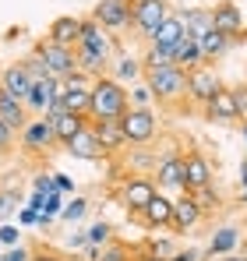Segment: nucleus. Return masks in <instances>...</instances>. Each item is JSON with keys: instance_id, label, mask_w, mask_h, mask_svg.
I'll use <instances>...</instances> for the list:
<instances>
[{"instance_id": "7", "label": "nucleus", "mask_w": 247, "mask_h": 261, "mask_svg": "<svg viewBox=\"0 0 247 261\" xmlns=\"http://www.w3.org/2000/svg\"><path fill=\"white\" fill-rule=\"evenodd\" d=\"M156 194H159V187H156L152 176H124L120 191H117V198H120V205L127 208V216H138Z\"/></svg>"}, {"instance_id": "25", "label": "nucleus", "mask_w": 247, "mask_h": 261, "mask_svg": "<svg viewBox=\"0 0 247 261\" xmlns=\"http://www.w3.org/2000/svg\"><path fill=\"white\" fill-rule=\"evenodd\" d=\"M184 39V25H180V18H177V11L166 18L163 25L149 36V46H159V49H173V46Z\"/></svg>"}, {"instance_id": "29", "label": "nucleus", "mask_w": 247, "mask_h": 261, "mask_svg": "<svg viewBox=\"0 0 247 261\" xmlns=\"http://www.w3.org/2000/svg\"><path fill=\"white\" fill-rule=\"evenodd\" d=\"M141 71L149 74V71H166V67H173V53L169 49H159V46H149L141 57Z\"/></svg>"}, {"instance_id": "52", "label": "nucleus", "mask_w": 247, "mask_h": 261, "mask_svg": "<svg viewBox=\"0 0 247 261\" xmlns=\"http://www.w3.org/2000/svg\"><path fill=\"white\" fill-rule=\"evenodd\" d=\"M244 141H247V120H244Z\"/></svg>"}, {"instance_id": "46", "label": "nucleus", "mask_w": 247, "mask_h": 261, "mask_svg": "<svg viewBox=\"0 0 247 261\" xmlns=\"http://www.w3.org/2000/svg\"><path fill=\"white\" fill-rule=\"evenodd\" d=\"M42 201H46V194H36V191H32V198H29V205H25V208L39 212V208H42Z\"/></svg>"}, {"instance_id": "24", "label": "nucleus", "mask_w": 247, "mask_h": 261, "mask_svg": "<svg viewBox=\"0 0 247 261\" xmlns=\"http://www.w3.org/2000/svg\"><path fill=\"white\" fill-rule=\"evenodd\" d=\"M110 67H113V74H110V78H113V82H120L124 88L134 85V82H141V74H145V71H141V60H138V57H131V53H117Z\"/></svg>"}, {"instance_id": "35", "label": "nucleus", "mask_w": 247, "mask_h": 261, "mask_svg": "<svg viewBox=\"0 0 247 261\" xmlns=\"http://www.w3.org/2000/svg\"><path fill=\"white\" fill-rule=\"evenodd\" d=\"M21 64H25V71H29V78H32V82H46V78H50L46 64H42V60L36 57V53H29V57H25Z\"/></svg>"}, {"instance_id": "53", "label": "nucleus", "mask_w": 247, "mask_h": 261, "mask_svg": "<svg viewBox=\"0 0 247 261\" xmlns=\"http://www.w3.org/2000/svg\"><path fill=\"white\" fill-rule=\"evenodd\" d=\"M0 71H4V67H0Z\"/></svg>"}, {"instance_id": "4", "label": "nucleus", "mask_w": 247, "mask_h": 261, "mask_svg": "<svg viewBox=\"0 0 247 261\" xmlns=\"http://www.w3.org/2000/svg\"><path fill=\"white\" fill-rule=\"evenodd\" d=\"M120 130L127 145H149L159 130V117H156V110H131L127 106L120 117Z\"/></svg>"}, {"instance_id": "26", "label": "nucleus", "mask_w": 247, "mask_h": 261, "mask_svg": "<svg viewBox=\"0 0 247 261\" xmlns=\"http://www.w3.org/2000/svg\"><path fill=\"white\" fill-rule=\"evenodd\" d=\"M173 53V67H180V71H191V67H198V64H205V57H202V46L198 39H180V43L169 49Z\"/></svg>"}, {"instance_id": "50", "label": "nucleus", "mask_w": 247, "mask_h": 261, "mask_svg": "<svg viewBox=\"0 0 247 261\" xmlns=\"http://www.w3.org/2000/svg\"><path fill=\"white\" fill-rule=\"evenodd\" d=\"M134 261H166V258H152V254H134Z\"/></svg>"}, {"instance_id": "44", "label": "nucleus", "mask_w": 247, "mask_h": 261, "mask_svg": "<svg viewBox=\"0 0 247 261\" xmlns=\"http://www.w3.org/2000/svg\"><path fill=\"white\" fill-rule=\"evenodd\" d=\"M18 222H21V226H36V222H39V212H32V208H18Z\"/></svg>"}, {"instance_id": "30", "label": "nucleus", "mask_w": 247, "mask_h": 261, "mask_svg": "<svg viewBox=\"0 0 247 261\" xmlns=\"http://www.w3.org/2000/svg\"><path fill=\"white\" fill-rule=\"evenodd\" d=\"M95 261H134V247L124 244V240H110L99 247V258Z\"/></svg>"}, {"instance_id": "41", "label": "nucleus", "mask_w": 247, "mask_h": 261, "mask_svg": "<svg viewBox=\"0 0 247 261\" xmlns=\"http://www.w3.org/2000/svg\"><path fill=\"white\" fill-rule=\"evenodd\" d=\"M53 191H60V194H71L75 191V180L64 173H53Z\"/></svg>"}, {"instance_id": "22", "label": "nucleus", "mask_w": 247, "mask_h": 261, "mask_svg": "<svg viewBox=\"0 0 247 261\" xmlns=\"http://www.w3.org/2000/svg\"><path fill=\"white\" fill-rule=\"evenodd\" d=\"M78 25H82V18H75V14H60V18H53L50 21V32H46V39L57 46H71L78 43Z\"/></svg>"}, {"instance_id": "28", "label": "nucleus", "mask_w": 247, "mask_h": 261, "mask_svg": "<svg viewBox=\"0 0 247 261\" xmlns=\"http://www.w3.org/2000/svg\"><path fill=\"white\" fill-rule=\"evenodd\" d=\"M88 127V117H78V113H64L53 120V134H57V145H67L78 130Z\"/></svg>"}, {"instance_id": "34", "label": "nucleus", "mask_w": 247, "mask_h": 261, "mask_svg": "<svg viewBox=\"0 0 247 261\" xmlns=\"http://www.w3.org/2000/svg\"><path fill=\"white\" fill-rule=\"evenodd\" d=\"M18 205H21V194L18 191H0V222H7V219L14 216Z\"/></svg>"}, {"instance_id": "3", "label": "nucleus", "mask_w": 247, "mask_h": 261, "mask_svg": "<svg viewBox=\"0 0 247 261\" xmlns=\"http://www.w3.org/2000/svg\"><path fill=\"white\" fill-rule=\"evenodd\" d=\"M127 7H131V29H134L145 43H149V36L163 25L166 18L173 14L166 0H127Z\"/></svg>"}, {"instance_id": "16", "label": "nucleus", "mask_w": 247, "mask_h": 261, "mask_svg": "<svg viewBox=\"0 0 247 261\" xmlns=\"http://www.w3.org/2000/svg\"><path fill=\"white\" fill-rule=\"evenodd\" d=\"M202 208H198V201L191 198V194H180L177 201H173V216H169V229L173 233H187L191 226H198L202 222Z\"/></svg>"}, {"instance_id": "48", "label": "nucleus", "mask_w": 247, "mask_h": 261, "mask_svg": "<svg viewBox=\"0 0 247 261\" xmlns=\"http://www.w3.org/2000/svg\"><path fill=\"white\" fill-rule=\"evenodd\" d=\"M240 187H244V205H247V159L240 163Z\"/></svg>"}, {"instance_id": "10", "label": "nucleus", "mask_w": 247, "mask_h": 261, "mask_svg": "<svg viewBox=\"0 0 247 261\" xmlns=\"http://www.w3.org/2000/svg\"><path fill=\"white\" fill-rule=\"evenodd\" d=\"M88 18H92L99 29H106V32H124V29H131V7H127V0H99Z\"/></svg>"}, {"instance_id": "17", "label": "nucleus", "mask_w": 247, "mask_h": 261, "mask_svg": "<svg viewBox=\"0 0 247 261\" xmlns=\"http://www.w3.org/2000/svg\"><path fill=\"white\" fill-rule=\"evenodd\" d=\"M64 152L67 155H75V159H85V163H95V159H106V152H103V145H99V138L92 134V127L78 130L67 145H64Z\"/></svg>"}, {"instance_id": "12", "label": "nucleus", "mask_w": 247, "mask_h": 261, "mask_svg": "<svg viewBox=\"0 0 247 261\" xmlns=\"http://www.w3.org/2000/svg\"><path fill=\"white\" fill-rule=\"evenodd\" d=\"M152 176H156V187H159V191H180V194H184V155H180V152L163 155V159L156 163Z\"/></svg>"}, {"instance_id": "38", "label": "nucleus", "mask_w": 247, "mask_h": 261, "mask_svg": "<svg viewBox=\"0 0 247 261\" xmlns=\"http://www.w3.org/2000/svg\"><path fill=\"white\" fill-rule=\"evenodd\" d=\"M14 244H18V226L4 222L0 226V247H14Z\"/></svg>"}, {"instance_id": "14", "label": "nucleus", "mask_w": 247, "mask_h": 261, "mask_svg": "<svg viewBox=\"0 0 247 261\" xmlns=\"http://www.w3.org/2000/svg\"><path fill=\"white\" fill-rule=\"evenodd\" d=\"M205 120L212 124H237L240 120V113H237V102H233V88H219L212 99L205 102Z\"/></svg>"}, {"instance_id": "19", "label": "nucleus", "mask_w": 247, "mask_h": 261, "mask_svg": "<svg viewBox=\"0 0 247 261\" xmlns=\"http://www.w3.org/2000/svg\"><path fill=\"white\" fill-rule=\"evenodd\" d=\"M32 85H36V82L29 78V71H25V64H21V60L0 71V88H4L7 95H14L18 102H25V95H29V88H32Z\"/></svg>"}, {"instance_id": "18", "label": "nucleus", "mask_w": 247, "mask_h": 261, "mask_svg": "<svg viewBox=\"0 0 247 261\" xmlns=\"http://www.w3.org/2000/svg\"><path fill=\"white\" fill-rule=\"evenodd\" d=\"M88 127H92L95 138H99V145H103V152H106V155L124 152L127 138H124V130H120V120H88Z\"/></svg>"}, {"instance_id": "49", "label": "nucleus", "mask_w": 247, "mask_h": 261, "mask_svg": "<svg viewBox=\"0 0 247 261\" xmlns=\"http://www.w3.org/2000/svg\"><path fill=\"white\" fill-rule=\"evenodd\" d=\"M29 261H60V258H57V254H42V251H39V254H32Z\"/></svg>"}, {"instance_id": "43", "label": "nucleus", "mask_w": 247, "mask_h": 261, "mask_svg": "<svg viewBox=\"0 0 247 261\" xmlns=\"http://www.w3.org/2000/svg\"><path fill=\"white\" fill-rule=\"evenodd\" d=\"M29 258H32V251H29V247H11L0 261H29Z\"/></svg>"}, {"instance_id": "32", "label": "nucleus", "mask_w": 247, "mask_h": 261, "mask_svg": "<svg viewBox=\"0 0 247 261\" xmlns=\"http://www.w3.org/2000/svg\"><path fill=\"white\" fill-rule=\"evenodd\" d=\"M127 106H131V110H152V88L145 85V78L131 85V92H127Z\"/></svg>"}, {"instance_id": "6", "label": "nucleus", "mask_w": 247, "mask_h": 261, "mask_svg": "<svg viewBox=\"0 0 247 261\" xmlns=\"http://www.w3.org/2000/svg\"><path fill=\"white\" fill-rule=\"evenodd\" d=\"M78 49H88V53H95V57H103L106 64H113V57L120 53L117 49V39L106 32V29H99L92 18H82V25H78Z\"/></svg>"}, {"instance_id": "15", "label": "nucleus", "mask_w": 247, "mask_h": 261, "mask_svg": "<svg viewBox=\"0 0 247 261\" xmlns=\"http://www.w3.org/2000/svg\"><path fill=\"white\" fill-rule=\"evenodd\" d=\"M169 216H173V198H166L163 191H159V194H156L138 216H131V219L141 222L145 229H166V226H169Z\"/></svg>"}, {"instance_id": "5", "label": "nucleus", "mask_w": 247, "mask_h": 261, "mask_svg": "<svg viewBox=\"0 0 247 261\" xmlns=\"http://www.w3.org/2000/svg\"><path fill=\"white\" fill-rule=\"evenodd\" d=\"M32 53L46 64L50 78H60V82H64L67 74L78 71V60H75V49H71V46H57V43H50V39H39Z\"/></svg>"}, {"instance_id": "2", "label": "nucleus", "mask_w": 247, "mask_h": 261, "mask_svg": "<svg viewBox=\"0 0 247 261\" xmlns=\"http://www.w3.org/2000/svg\"><path fill=\"white\" fill-rule=\"evenodd\" d=\"M141 78H145V85L152 88V102H159L166 110H180V102L187 99V71H180V67L149 71Z\"/></svg>"}, {"instance_id": "51", "label": "nucleus", "mask_w": 247, "mask_h": 261, "mask_svg": "<svg viewBox=\"0 0 247 261\" xmlns=\"http://www.w3.org/2000/svg\"><path fill=\"white\" fill-rule=\"evenodd\" d=\"M223 261H247V254H244V258H237V254H226Z\"/></svg>"}, {"instance_id": "37", "label": "nucleus", "mask_w": 247, "mask_h": 261, "mask_svg": "<svg viewBox=\"0 0 247 261\" xmlns=\"http://www.w3.org/2000/svg\"><path fill=\"white\" fill-rule=\"evenodd\" d=\"M60 208H64V194L60 191H50L46 194V201H42V208H39V216H60Z\"/></svg>"}, {"instance_id": "39", "label": "nucleus", "mask_w": 247, "mask_h": 261, "mask_svg": "<svg viewBox=\"0 0 247 261\" xmlns=\"http://www.w3.org/2000/svg\"><path fill=\"white\" fill-rule=\"evenodd\" d=\"M233 102H237L240 120H247V85H237V88H233Z\"/></svg>"}, {"instance_id": "42", "label": "nucleus", "mask_w": 247, "mask_h": 261, "mask_svg": "<svg viewBox=\"0 0 247 261\" xmlns=\"http://www.w3.org/2000/svg\"><path fill=\"white\" fill-rule=\"evenodd\" d=\"M11 145H14V130L0 124V155H7V152H11Z\"/></svg>"}, {"instance_id": "9", "label": "nucleus", "mask_w": 247, "mask_h": 261, "mask_svg": "<svg viewBox=\"0 0 247 261\" xmlns=\"http://www.w3.org/2000/svg\"><path fill=\"white\" fill-rule=\"evenodd\" d=\"M219 88H223V78H219V71H215L212 64H198V67L187 71V99H191V102L205 106Z\"/></svg>"}, {"instance_id": "40", "label": "nucleus", "mask_w": 247, "mask_h": 261, "mask_svg": "<svg viewBox=\"0 0 247 261\" xmlns=\"http://www.w3.org/2000/svg\"><path fill=\"white\" fill-rule=\"evenodd\" d=\"M32 191H36V194H50V191H53V173H39L32 180Z\"/></svg>"}, {"instance_id": "20", "label": "nucleus", "mask_w": 247, "mask_h": 261, "mask_svg": "<svg viewBox=\"0 0 247 261\" xmlns=\"http://www.w3.org/2000/svg\"><path fill=\"white\" fill-rule=\"evenodd\" d=\"M247 39V29L233 39V36H223V32H208V36H202L198 39V46H202V57H205V64H212V60H219V57H226L230 49L237 43H244Z\"/></svg>"}, {"instance_id": "33", "label": "nucleus", "mask_w": 247, "mask_h": 261, "mask_svg": "<svg viewBox=\"0 0 247 261\" xmlns=\"http://www.w3.org/2000/svg\"><path fill=\"white\" fill-rule=\"evenodd\" d=\"M85 240H88L92 247H103V244H110V240H113V226H110L106 219H99V222H92V226H88Z\"/></svg>"}, {"instance_id": "47", "label": "nucleus", "mask_w": 247, "mask_h": 261, "mask_svg": "<svg viewBox=\"0 0 247 261\" xmlns=\"http://www.w3.org/2000/svg\"><path fill=\"white\" fill-rule=\"evenodd\" d=\"M71 247H75V251H82V247H88V240H85V233H75V237H71Z\"/></svg>"}, {"instance_id": "11", "label": "nucleus", "mask_w": 247, "mask_h": 261, "mask_svg": "<svg viewBox=\"0 0 247 261\" xmlns=\"http://www.w3.org/2000/svg\"><path fill=\"white\" fill-rule=\"evenodd\" d=\"M212 176H215V170H212V163L205 159V152L194 148V152L184 155V194H194V191L208 187Z\"/></svg>"}, {"instance_id": "45", "label": "nucleus", "mask_w": 247, "mask_h": 261, "mask_svg": "<svg viewBox=\"0 0 247 261\" xmlns=\"http://www.w3.org/2000/svg\"><path fill=\"white\" fill-rule=\"evenodd\" d=\"M169 261H202V254H198V251H177Z\"/></svg>"}, {"instance_id": "13", "label": "nucleus", "mask_w": 247, "mask_h": 261, "mask_svg": "<svg viewBox=\"0 0 247 261\" xmlns=\"http://www.w3.org/2000/svg\"><path fill=\"white\" fill-rule=\"evenodd\" d=\"M212 32H223V36H240L244 32V14L233 0H219L212 7Z\"/></svg>"}, {"instance_id": "21", "label": "nucleus", "mask_w": 247, "mask_h": 261, "mask_svg": "<svg viewBox=\"0 0 247 261\" xmlns=\"http://www.w3.org/2000/svg\"><path fill=\"white\" fill-rule=\"evenodd\" d=\"M180 25H184V36L187 39H202L212 32V7H191V11H177Z\"/></svg>"}, {"instance_id": "36", "label": "nucleus", "mask_w": 247, "mask_h": 261, "mask_svg": "<svg viewBox=\"0 0 247 261\" xmlns=\"http://www.w3.org/2000/svg\"><path fill=\"white\" fill-rule=\"evenodd\" d=\"M85 212H88V201H85V198H71V201H67V205L60 208V216L67 219V222H78Z\"/></svg>"}, {"instance_id": "27", "label": "nucleus", "mask_w": 247, "mask_h": 261, "mask_svg": "<svg viewBox=\"0 0 247 261\" xmlns=\"http://www.w3.org/2000/svg\"><path fill=\"white\" fill-rule=\"evenodd\" d=\"M237 244H240V229H237V226H223V229H215V233H212L205 258H226Z\"/></svg>"}, {"instance_id": "23", "label": "nucleus", "mask_w": 247, "mask_h": 261, "mask_svg": "<svg viewBox=\"0 0 247 261\" xmlns=\"http://www.w3.org/2000/svg\"><path fill=\"white\" fill-rule=\"evenodd\" d=\"M0 124L11 127L14 134H21V127L29 124V113H25V102H18L14 95H7L0 88Z\"/></svg>"}, {"instance_id": "31", "label": "nucleus", "mask_w": 247, "mask_h": 261, "mask_svg": "<svg viewBox=\"0 0 247 261\" xmlns=\"http://www.w3.org/2000/svg\"><path fill=\"white\" fill-rule=\"evenodd\" d=\"M191 198L198 201L202 216H212V212H219V208H223V194H219V191H215L212 184H208V187H202V191H194Z\"/></svg>"}, {"instance_id": "1", "label": "nucleus", "mask_w": 247, "mask_h": 261, "mask_svg": "<svg viewBox=\"0 0 247 261\" xmlns=\"http://www.w3.org/2000/svg\"><path fill=\"white\" fill-rule=\"evenodd\" d=\"M88 120H120L127 110V88L120 82H113L110 74L95 78L92 92H88Z\"/></svg>"}, {"instance_id": "8", "label": "nucleus", "mask_w": 247, "mask_h": 261, "mask_svg": "<svg viewBox=\"0 0 247 261\" xmlns=\"http://www.w3.org/2000/svg\"><path fill=\"white\" fill-rule=\"evenodd\" d=\"M18 141H21V148L29 155H42V152L57 148V134H53V124L46 117H29V124L21 127Z\"/></svg>"}]
</instances>
